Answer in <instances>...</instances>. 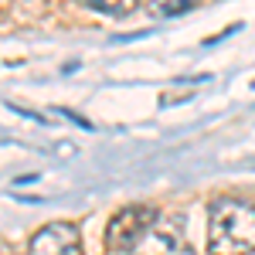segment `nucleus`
Instances as JSON below:
<instances>
[{
  "label": "nucleus",
  "instance_id": "5",
  "mask_svg": "<svg viewBox=\"0 0 255 255\" xmlns=\"http://www.w3.org/2000/svg\"><path fill=\"white\" fill-rule=\"evenodd\" d=\"M85 7L96 10V14H109V17H126V14L136 10L133 0H85Z\"/></svg>",
  "mask_w": 255,
  "mask_h": 255
},
{
  "label": "nucleus",
  "instance_id": "6",
  "mask_svg": "<svg viewBox=\"0 0 255 255\" xmlns=\"http://www.w3.org/2000/svg\"><path fill=\"white\" fill-rule=\"evenodd\" d=\"M187 10H194V0H174V3H160V14H167V17H174V14H187Z\"/></svg>",
  "mask_w": 255,
  "mask_h": 255
},
{
  "label": "nucleus",
  "instance_id": "1",
  "mask_svg": "<svg viewBox=\"0 0 255 255\" xmlns=\"http://www.w3.org/2000/svg\"><path fill=\"white\" fill-rule=\"evenodd\" d=\"M208 249L211 255H255V204L238 197L211 201Z\"/></svg>",
  "mask_w": 255,
  "mask_h": 255
},
{
  "label": "nucleus",
  "instance_id": "3",
  "mask_svg": "<svg viewBox=\"0 0 255 255\" xmlns=\"http://www.w3.org/2000/svg\"><path fill=\"white\" fill-rule=\"evenodd\" d=\"M133 255H194V249L184 238V221L180 218H157V225L146 232Z\"/></svg>",
  "mask_w": 255,
  "mask_h": 255
},
{
  "label": "nucleus",
  "instance_id": "4",
  "mask_svg": "<svg viewBox=\"0 0 255 255\" xmlns=\"http://www.w3.org/2000/svg\"><path fill=\"white\" fill-rule=\"evenodd\" d=\"M31 255H85L82 252V235L68 221H51L31 238Z\"/></svg>",
  "mask_w": 255,
  "mask_h": 255
},
{
  "label": "nucleus",
  "instance_id": "2",
  "mask_svg": "<svg viewBox=\"0 0 255 255\" xmlns=\"http://www.w3.org/2000/svg\"><path fill=\"white\" fill-rule=\"evenodd\" d=\"M157 208H150V204H129V208L116 211L106 228V249L116 255H133V249L157 225Z\"/></svg>",
  "mask_w": 255,
  "mask_h": 255
}]
</instances>
